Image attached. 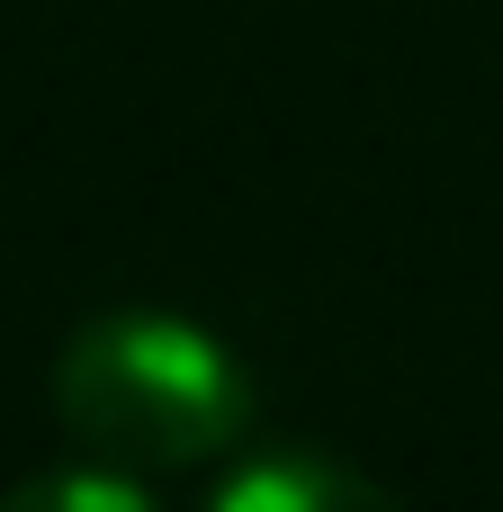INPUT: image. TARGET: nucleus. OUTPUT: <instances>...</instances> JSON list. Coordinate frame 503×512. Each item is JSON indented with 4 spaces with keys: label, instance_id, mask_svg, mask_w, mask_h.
<instances>
[{
    "label": "nucleus",
    "instance_id": "nucleus-1",
    "mask_svg": "<svg viewBox=\"0 0 503 512\" xmlns=\"http://www.w3.org/2000/svg\"><path fill=\"white\" fill-rule=\"evenodd\" d=\"M54 414L108 468H198L252 432V378L207 324L117 306L63 342Z\"/></svg>",
    "mask_w": 503,
    "mask_h": 512
},
{
    "label": "nucleus",
    "instance_id": "nucleus-2",
    "mask_svg": "<svg viewBox=\"0 0 503 512\" xmlns=\"http://www.w3.org/2000/svg\"><path fill=\"white\" fill-rule=\"evenodd\" d=\"M207 512H405V504L324 450H270V459H243Z\"/></svg>",
    "mask_w": 503,
    "mask_h": 512
},
{
    "label": "nucleus",
    "instance_id": "nucleus-3",
    "mask_svg": "<svg viewBox=\"0 0 503 512\" xmlns=\"http://www.w3.org/2000/svg\"><path fill=\"white\" fill-rule=\"evenodd\" d=\"M0 512H153V495L126 477V468H54V477H27V486H9Z\"/></svg>",
    "mask_w": 503,
    "mask_h": 512
}]
</instances>
